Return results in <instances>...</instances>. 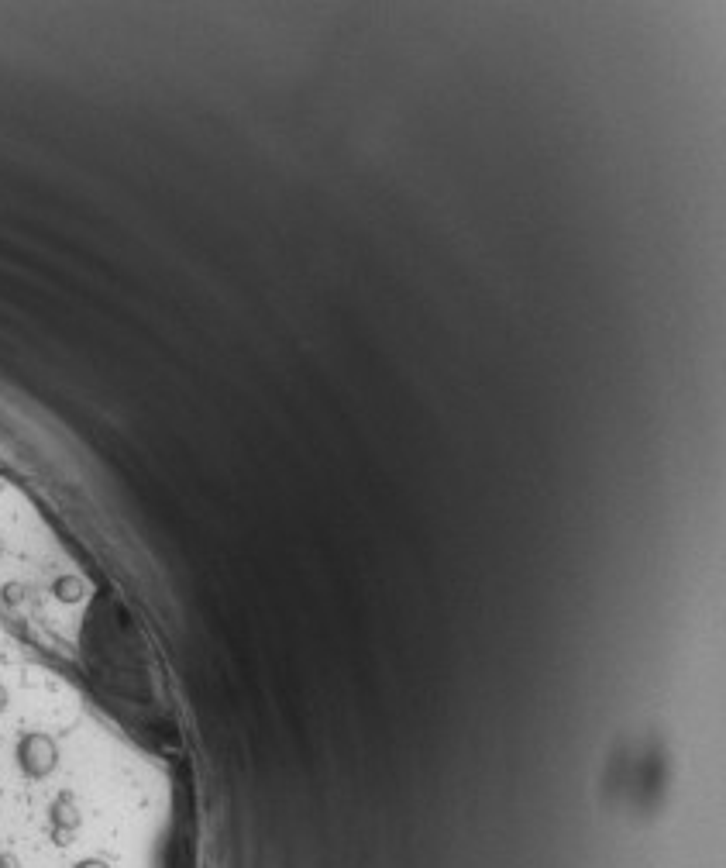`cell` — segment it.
Returning a JSON list of instances; mask_svg holds the SVG:
<instances>
[{
	"label": "cell",
	"mask_w": 726,
	"mask_h": 868,
	"mask_svg": "<svg viewBox=\"0 0 726 868\" xmlns=\"http://www.w3.org/2000/svg\"><path fill=\"white\" fill-rule=\"evenodd\" d=\"M73 868H111L104 862V858H83V862H76Z\"/></svg>",
	"instance_id": "cell-1"
}]
</instances>
